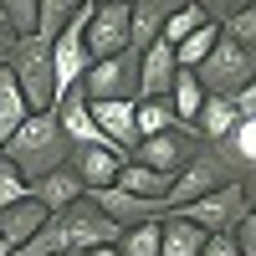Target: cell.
<instances>
[{
  "mask_svg": "<svg viewBox=\"0 0 256 256\" xmlns=\"http://www.w3.org/2000/svg\"><path fill=\"white\" fill-rule=\"evenodd\" d=\"M246 210H251V200H246V184L226 180L220 190H210V195H200V200L180 205L174 216H184L190 226H200L205 236H230V230L241 226V216H246Z\"/></svg>",
  "mask_w": 256,
  "mask_h": 256,
  "instance_id": "cell-4",
  "label": "cell"
},
{
  "mask_svg": "<svg viewBox=\"0 0 256 256\" xmlns=\"http://www.w3.org/2000/svg\"><path fill=\"white\" fill-rule=\"evenodd\" d=\"M26 118H31V108H26V98H20V88H16V77H10L6 67H0V144H6V138L16 134V128L26 123Z\"/></svg>",
  "mask_w": 256,
  "mask_h": 256,
  "instance_id": "cell-21",
  "label": "cell"
},
{
  "mask_svg": "<svg viewBox=\"0 0 256 256\" xmlns=\"http://www.w3.org/2000/svg\"><path fill=\"white\" fill-rule=\"evenodd\" d=\"M174 128H184V123L174 118L169 98H138L134 102V134H138V144L144 138H159V134H174Z\"/></svg>",
  "mask_w": 256,
  "mask_h": 256,
  "instance_id": "cell-19",
  "label": "cell"
},
{
  "mask_svg": "<svg viewBox=\"0 0 256 256\" xmlns=\"http://www.w3.org/2000/svg\"><path fill=\"white\" fill-rule=\"evenodd\" d=\"M230 123H236V102H230V98H205V108L195 113L190 134H195L200 144H220L230 134Z\"/></svg>",
  "mask_w": 256,
  "mask_h": 256,
  "instance_id": "cell-20",
  "label": "cell"
},
{
  "mask_svg": "<svg viewBox=\"0 0 256 256\" xmlns=\"http://www.w3.org/2000/svg\"><path fill=\"white\" fill-rule=\"evenodd\" d=\"M190 6H200V10H205L210 20H216V26H220L226 16H236L241 6H251V0H190Z\"/></svg>",
  "mask_w": 256,
  "mask_h": 256,
  "instance_id": "cell-30",
  "label": "cell"
},
{
  "mask_svg": "<svg viewBox=\"0 0 256 256\" xmlns=\"http://www.w3.org/2000/svg\"><path fill=\"white\" fill-rule=\"evenodd\" d=\"M220 36L230 41V46H241L246 56H256V0H251V6H241L236 16L220 20Z\"/></svg>",
  "mask_w": 256,
  "mask_h": 256,
  "instance_id": "cell-24",
  "label": "cell"
},
{
  "mask_svg": "<svg viewBox=\"0 0 256 256\" xmlns=\"http://www.w3.org/2000/svg\"><path fill=\"white\" fill-rule=\"evenodd\" d=\"M77 6H82V0H36V36H46V41H52V36L72 20Z\"/></svg>",
  "mask_w": 256,
  "mask_h": 256,
  "instance_id": "cell-27",
  "label": "cell"
},
{
  "mask_svg": "<svg viewBox=\"0 0 256 256\" xmlns=\"http://www.w3.org/2000/svg\"><path fill=\"white\" fill-rule=\"evenodd\" d=\"M123 164H128L123 148H102V144H72V159H67V169L82 180V190H108Z\"/></svg>",
  "mask_w": 256,
  "mask_h": 256,
  "instance_id": "cell-11",
  "label": "cell"
},
{
  "mask_svg": "<svg viewBox=\"0 0 256 256\" xmlns=\"http://www.w3.org/2000/svg\"><path fill=\"white\" fill-rule=\"evenodd\" d=\"M46 220H52V216H46V205L26 195V200H16V205H6V210H0V241L16 251V246H26L36 230L46 226Z\"/></svg>",
  "mask_w": 256,
  "mask_h": 256,
  "instance_id": "cell-15",
  "label": "cell"
},
{
  "mask_svg": "<svg viewBox=\"0 0 256 256\" xmlns=\"http://www.w3.org/2000/svg\"><path fill=\"white\" fill-rule=\"evenodd\" d=\"M0 20H6V16H0Z\"/></svg>",
  "mask_w": 256,
  "mask_h": 256,
  "instance_id": "cell-39",
  "label": "cell"
},
{
  "mask_svg": "<svg viewBox=\"0 0 256 256\" xmlns=\"http://www.w3.org/2000/svg\"><path fill=\"white\" fill-rule=\"evenodd\" d=\"M195 82L205 88V98H236L246 82H256V56H246L241 46H230V41L220 36L216 52L195 67Z\"/></svg>",
  "mask_w": 256,
  "mask_h": 256,
  "instance_id": "cell-5",
  "label": "cell"
},
{
  "mask_svg": "<svg viewBox=\"0 0 256 256\" xmlns=\"http://www.w3.org/2000/svg\"><path fill=\"white\" fill-rule=\"evenodd\" d=\"M200 154H205V148H200V138L190 134V128H174V134H159V138H144V144L134 148L138 164L159 169V174H169V180H174L184 164H195Z\"/></svg>",
  "mask_w": 256,
  "mask_h": 256,
  "instance_id": "cell-8",
  "label": "cell"
},
{
  "mask_svg": "<svg viewBox=\"0 0 256 256\" xmlns=\"http://www.w3.org/2000/svg\"><path fill=\"white\" fill-rule=\"evenodd\" d=\"M82 195H88V190H82V180L72 174L67 164H62V169H52V174H41V180H31V200H41V205H46V216H62V210H67V205H77Z\"/></svg>",
  "mask_w": 256,
  "mask_h": 256,
  "instance_id": "cell-16",
  "label": "cell"
},
{
  "mask_svg": "<svg viewBox=\"0 0 256 256\" xmlns=\"http://www.w3.org/2000/svg\"><path fill=\"white\" fill-rule=\"evenodd\" d=\"M118 256H159V220H144V226H128L118 246Z\"/></svg>",
  "mask_w": 256,
  "mask_h": 256,
  "instance_id": "cell-26",
  "label": "cell"
},
{
  "mask_svg": "<svg viewBox=\"0 0 256 256\" xmlns=\"http://www.w3.org/2000/svg\"><path fill=\"white\" fill-rule=\"evenodd\" d=\"M128 52V0H108V6H92L88 16V56H118Z\"/></svg>",
  "mask_w": 256,
  "mask_h": 256,
  "instance_id": "cell-9",
  "label": "cell"
},
{
  "mask_svg": "<svg viewBox=\"0 0 256 256\" xmlns=\"http://www.w3.org/2000/svg\"><path fill=\"white\" fill-rule=\"evenodd\" d=\"M52 256H82V251H52Z\"/></svg>",
  "mask_w": 256,
  "mask_h": 256,
  "instance_id": "cell-36",
  "label": "cell"
},
{
  "mask_svg": "<svg viewBox=\"0 0 256 256\" xmlns=\"http://www.w3.org/2000/svg\"><path fill=\"white\" fill-rule=\"evenodd\" d=\"M226 180H230V174L220 169V159L205 148L195 164H184L180 174H174V184H169V195H164V210H180V205H190V200H200V195H210V190H220Z\"/></svg>",
  "mask_w": 256,
  "mask_h": 256,
  "instance_id": "cell-10",
  "label": "cell"
},
{
  "mask_svg": "<svg viewBox=\"0 0 256 256\" xmlns=\"http://www.w3.org/2000/svg\"><path fill=\"white\" fill-rule=\"evenodd\" d=\"M88 16H92V6L82 0V6L72 10V20L52 36V77H56V98L72 92V88H82V77H88V67H92V56H88Z\"/></svg>",
  "mask_w": 256,
  "mask_h": 256,
  "instance_id": "cell-3",
  "label": "cell"
},
{
  "mask_svg": "<svg viewBox=\"0 0 256 256\" xmlns=\"http://www.w3.org/2000/svg\"><path fill=\"white\" fill-rule=\"evenodd\" d=\"M205 20H210V16H205L200 6H190V0H184V6H180L174 16H169V20H164L159 41H164V46H180V41H184V36H195V31L205 26Z\"/></svg>",
  "mask_w": 256,
  "mask_h": 256,
  "instance_id": "cell-25",
  "label": "cell"
},
{
  "mask_svg": "<svg viewBox=\"0 0 256 256\" xmlns=\"http://www.w3.org/2000/svg\"><path fill=\"white\" fill-rule=\"evenodd\" d=\"M251 256H256V251H251Z\"/></svg>",
  "mask_w": 256,
  "mask_h": 256,
  "instance_id": "cell-40",
  "label": "cell"
},
{
  "mask_svg": "<svg viewBox=\"0 0 256 256\" xmlns=\"http://www.w3.org/2000/svg\"><path fill=\"white\" fill-rule=\"evenodd\" d=\"M0 159H6V154H0Z\"/></svg>",
  "mask_w": 256,
  "mask_h": 256,
  "instance_id": "cell-38",
  "label": "cell"
},
{
  "mask_svg": "<svg viewBox=\"0 0 256 256\" xmlns=\"http://www.w3.org/2000/svg\"><path fill=\"white\" fill-rule=\"evenodd\" d=\"M0 16L16 36H36V0H0Z\"/></svg>",
  "mask_w": 256,
  "mask_h": 256,
  "instance_id": "cell-28",
  "label": "cell"
},
{
  "mask_svg": "<svg viewBox=\"0 0 256 256\" xmlns=\"http://www.w3.org/2000/svg\"><path fill=\"white\" fill-rule=\"evenodd\" d=\"M174 46H164V41H154V46L138 52V98H169V88H174Z\"/></svg>",
  "mask_w": 256,
  "mask_h": 256,
  "instance_id": "cell-13",
  "label": "cell"
},
{
  "mask_svg": "<svg viewBox=\"0 0 256 256\" xmlns=\"http://www.w3.org/2000/svg\"><path fill=\"white\" fill-rule=\"evenodd\" d=\"M26 195H31V184L20 180V169L0 159V210H6V205H16V200H26Z\"/></svg>",
  "mask_w": 256,
  "mask_h": 256,
  "instance_id": "cell-29",
  "label": "cell"
},
{
  "mask_svg": "<svg viewBox=\"0 0 256 256\" xmlns=\"http://www.w3.org/2000/svg\"><path fill=\"white\" fill-rule=\"evenodd\" d=\"M216 41H220V26H216V20H205L195 36H184L180 46H174V67H180V72H195L200 62L216 52Z\"/></svg>",
  "mask_w": 256,
  "mask_h": 256,
  "instance_id": "cell-22",
  "label": "cell"
},
{
  "mask_svg": "<svg viewBox=\"0 0 256 256\" xmlns=\"http://www.w3.org/2000/svg\"><path fill=\"white\" fill-rule=\"evenodd\" d=\"M88 6H108V0H88ZM128 6H134V0H128Z\"/></svg>",
  "mask_w": 256,
  "mask_h": 256,
  "instance_id": "cell-37",
  "label": "cell"
},
{
  "mask_svg": "<svg viewBox=\"0 0 256 256\" xmlns=\"http://www.w3.org/2000/svg\"><path fill=\"white\" fill-rule=\"evenodd\" d=\"M200 256H246V251L230 241V236H205V251Z\"/></svg>",
  "mask_w": 256,
  "mask_h": 256,
  "instance_id": "cell-32",
  "label": "cell"
},
{
  "mask_svg": "<svg viewBox=\"0 0 256 256\" xmlns=\"http://www.w3.org/2000/svg\"><path fill=\"white\" fill-rule=\"evenodd\" d=\"M16 41H20V36H16V31L6 26V20H0V67H6V62H10V52H16Z\"/></svg>",
  "mask_w": 256,
  "mask_h": 256,
  "instance_id": "cell-33",
  "label": "cell"
},
{
  "mask_svg": "<svg viewBox=\"0 0 256 256\" xmlns=\"http://www.w3.org/2000/svg\"><path fill=\"white\" fill-rule=\"evenodd\" d=\"M180 6H184V0H134V6H128V52L154 46L159 31H164V20L174 16Z\"/></svg>",
  "mask_w": 256,
  "mask_h": 256,
  "instance_id": "cell-12",
  "label": "cell"
},
{
  "mask_svg": "<svg viewBox=\"0 0 256 256\" xmlns=\"http://www.w3.org/2000/svg\"><path fill=\"white\" fill-rule=\"evenodd\" d=\"M62 230H67V246L72 251H92V246H118V236H123V226L108 216V210H98L88 195H82L77 205H67L62 210Z\"/></svg>",
  "mask_w": 256,
  "mask_h": 256,
  "instance_id": "cell-7",
  "label": "cell"
},
{
  "mask_svg": "<svg viewBox=\"0 0 256 256\" xmlns=\"http://www.w3.org/2000/svg\"><path fill=\"white\" fill-rule=\"evenodd\" d=\"M82 256H118L113 246H92V251H82Z\"/></svg>",
  "mask_w": 256,
  "mask_h": 256,
  "instance_id": "cell-34",
  "label": "cell"
},
{
  "mask_svg": "<svg viewBox=\"0 0 256 256\" xmlns=\"http://www.w3.org/2000/svg\"><path fill=\"white\" fill-rule=\"evenodd\" d=\"M82 98L88 102H134L138 98V52L92 62L88 77H82Z\"/></svg>",
  "mask_w": 256,
  "mask_h": 256,
  "instance_id": "cell-6",
  "label": "cell"
},
{
  "mask_svg": "<svg viewBox=\"0 0 256 256\" xmlns=\"http://www.w3.org/2000/svg\"><path fill=\"white\" fill-rule=\"evenodd\" d=\"M6 72L16 77V88H20L31 113H52L56 108V77H52V41L46 36H20L10 62H6Z\"/></svg>",
  "mask_w": 256,
  "mask_h": 256,
  "instance_id": "cell-2",
  "label": "cell"
},
{
  "mask_svg": "<svg viewBox=\"0 0 256 256\" xmlns=\"http://www.w3.org/2000/svg\"><path fill=\"white\" fill-rule=\"evenodd\" d=\"M230 241H236V246H241L246 256L256 251V205H251V210H246V216H241V226H236V230H230Z\"/></svg>",
  "mask_w": 256,
  "mask_h": 256,
  "instance_id": "cell-31",
  "label": "cell"
},
{
  "mask_svg": "<svg viewBox=\"0 0 256 256\" xmlns=\"http://www.w3.org/2000/svg\"><path fill=\"white\" fill-rule=\"evenodd\" d=\"M169 174H159V169H148V164H138V159H128L123 169H118V180H113V190H123V195H138V200H154V205H164V195H169Z\"/></svg>",
  "mask_w": 256,
  "mask_h": 256,
  "instance_id": "cell-17",
  "label": "cell"
},
{
  "mask_svg": "<svg viewBox=\"0 0 256 256\" xmlns=\"http://www.w3.org/2000/svg\"><path fill=\"white\" fill-rule=\"evenodd\" d=\"M0 154H6V164H16L20 180L31 184V180H41V174H52V169L67 164L72 144H67V134H62L56 113H31L6 144H0Z\"/></svg>",
  "mask_w": 256,
  "mask_h": 256,
  "instance_id": "cell-1",
  "label": "cell"
},
{
  "mask_svg": "<svg viewBox=\"0 0 256 256\" xmlns=\"http://www.w3.org/2000/svg\"><path fill=\"white\" fill-rule=\"evenodd\" d=\"M200 251H205V230L169 210L159 220V256H200Z\"/></svg>",
  "mask_w": 256,
  "mask_h": 256,
  "instance_id": "cell-18",
  "label": "cell"
},
{
  "mask_svg": "<svg viewBox=\"0 0 256 256\" xmlns=\"http://www.w3.org/2000/svg\"><path fill=\"white\" fill-rule=\"evenodd\" d=\"M169 108H174V118H180L184 128L195 123V113L205 108V88L195 82V72H180V77H174V88H169Z\"/></svg>",
  "mask_w": 256,
  "mask_h": 256,
  "instance_id": "cell-23",
  "label": "cell"
},
{
  "mask_svg": "<svg viewBox=\"0 0 256 256\" xmlns=\"http://www.w3.org/2000/svg\"><path fill=\"white\" fill-rule=\"evenodd\" d=\"M88 200L98 205V210H108V216L128 230V226H144V220H164L169 210L164 205H154V200H138V195H123V190H88Z\"/></svg>",
  "mask_w": 256,
  "mask_h": 256,
  "instance_id": "cell-14",
  "label": "cell"
},
{
  "mask_svg": "<svg viewBox=\"0 0 256 256\" xmlns=\"http://www.w3.org/2000/svg\"><path fill=\"white\" fill-rule=\"evenodd\" d=\"M0 256H16V251H10V246H6V241H0Z\"/></svg>",
  "mask_w": 256,
  "mask_h": 256,
  "instance_id": "cell-35",
  "label": "cell"
}]
</instances>
